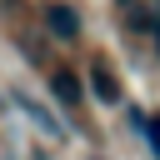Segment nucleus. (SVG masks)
I'll list each match as a JSON object with an SVG mask.
<instances>
[{"mask_svg": "<svg viewBox=\"0 0 160 160\" xmlns=\"http://www.w3.org/2000/svg\"><path fill=\"white\" fill-rule=\"evenodd\" d=\"M45 25H50V35L55 40H80V15L70 10V5H45Z\"/></svg>", "mask_w": 160, "mask_h": 160, "instance_id": "nucleus-1", "label": "nucleus"}, {"mask_svg": "<svg viewBox=\"0 0 160 160\" xmlns=\"http://www.w3.org/2000/svg\"><path fill=\"white\" fill-rule=\"evenodd\" d=\"M90 85H95V95H100L105 105H120V85H115V75H110V70H105L100 60L90 65Z\"/></svg>", "mask_w": 160, "mask_h": 160, "instance_id": "nucleus-2", "label": "nucleus"}, {"mask_svg": "<svg viewBox=\"0 0 160 160\" xmlns=\"http://www.w3.org/2000/svg\"><path fill=\"white\" fill-rule=\"evenodd\" d=\"M50 90H55V95H60V100H65L70 110L80 105V80H75L70 70H50Z\"/></svg>", "mask_w": 160, "mask_h": 160, "instance_id": "nucleus-3", "label": "nucleus"}, {"mask_svg": "<svg viewBox=\"0 0 160 160\" xmlns=\"http://www.w3.org/2000/svg\"><path fill=\"white\" fill-rule=\"evenodd\" d=\"M20 105H25V110H30V120H40V125H45V130H50V135H60V120H50V115H45V110H40V105H35V100H25V95H20Z\"/></svg>", "mask_w": 160, "mask_h": 160, "instance_id": "nucleus-4", "label": "nucleus"}, {"mask_svg": "<svg viewBox=\"0 0 160 160\" xmlns=\"http://www.w3.org/2000/svg\"><path fill=\"white\" fill-rule=\"evenodd\" d=\"M145 130H150V145H155V155H160V115H155V120H150Z\"/></svg>", "mask_w": 160, "mask_h": 160, "instance_id": "nucleus-5", "label": "nucleus"}]
</instances>
